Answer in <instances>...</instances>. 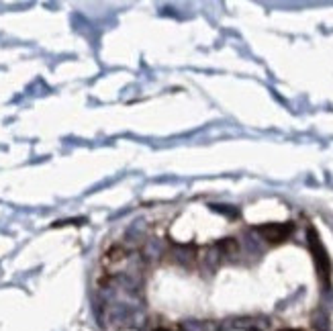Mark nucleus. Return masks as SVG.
Instances as JSON below:
<instances>
[{"label": "nucleus", "instance_id": "1", "mask_svg": "<svg viewBox=\"0 0 333 331\" xmlns=\"http://www.w3.org/2000/svg\"><path fill=\"white\" fill-rule=\"evenodd\" d=\"M309 247H311V254H313V260H315V266H317V272L321 276V280L325 284H329V278H331V264H329V256L317 235V231L311 227L309 229Z\"/></svg>", "mask_w": 333, "mask_h": 331}, {"label": "nucleus", "instance_id": "2", "mask_svg": "<svg viewBox=\"0 0 333 331\" xmlns=\"http://www.w3.org/2000/svg\"><path fill=\"white\" fill-rule=\"evenodd\" d=\"M256 231L268 241V243H282L286 241L292 231H294V223H266V225H258Z\"/></svg>", "mask_w": 333, "mask_h": 331}, {"label": "nucleus", "instance_id": "3", "mask_svg": "<svg viewBox=\"0 0 333 331\" xmlns=\"http://www.w3.org/2000/svg\"><path fill=\"white\" fill-rule=\"evenodd\" d=\"M280 331H300V329H280Z\"/></svg>", "mask_w": 333, "mask_h": 331}, {"label": "nucleus", "instance_id": "4", "mask_svg": "<svg viewBox=\"0 0 333 331\" xmlns=\"http://www.w3.org/2000/svg\"><path fill=\"white\" fill-rule=\"evenodd\" d=\"M161 331H163V329H161Z\"/></svg>", "mask_w": 333, "mask_h": 331}]
</instances>
